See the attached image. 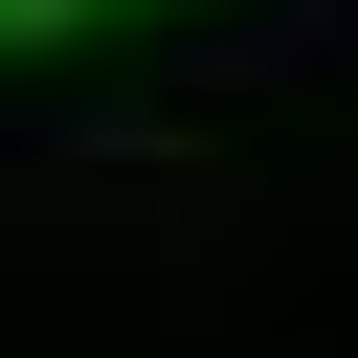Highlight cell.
<instances>
[{
    "mask_svg": "<svg viewBox=\"0 0 358 358\" xmlns=\"http://www.w3.org/2000/svg\"><path fill=\"white\" fill-rule=\"evenodd\" d=\"M358 67V0H246V22H201L179 45V112H246V90H336Z\"/></svg>",
    "mask_w": 358,
    "mask_h": 358,
    "instance_id": "cell-2",
    "label": "cell"
},
{
    "mask_svg": "<svg viewBox=\"0 0 358 358\" xmlns=\"http://www.w3.org/2000/svg\"><path fill=\"white\" fill-rule=\"evenodd\" d=\"M0 179H201V112L179 90H67V112H0Z\"/></svg>",
    "mask_w": 358,
    "mask_h": 358,
    "instance_id": "cell-1",
    "label": "cell"
},
{
    "mask_svg": "<svg viewBox=\"0 0 358 358\" xmlns=\"http://www.w3.org/2000/svg\"><path fill=\"white\" fill-rule=\"evenodd\" d=\"M67 22H90V0H0V45H67Z\"/></svg>",
    "mask_w": 358,
    "mask_h": 358,
    "instance_id": "cell-3",
    "label": "cell"
}]
</instances>
